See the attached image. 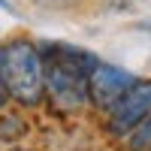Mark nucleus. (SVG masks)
Segmentation results:
<instances>
[{"label":"nucleus","mask_w":151,"mask_h":151,"mask_svg":"<svg viewBox=\"0 0 151 151\" xmlns=\"http://www.w3.org/2000/svg\"><path fill=\"white\" fill-rule=\"evenodd\" d=\"M40 52L45 67L48 100L64 112H76L85 103H91V76L100 60L88 48L64 45V42H45Z\"/></svg>","instance_id":"nucleus-1"},{"label":"nucleus","mask_w":151,"mask_h":151,"mask_svg":"<svg viewBox=\"0 0 151 151\" xmlns=\"http://www.w3.org/2000/svg\"><path fill=\"white\" fill-rule=\"evenodd\" d=\"M0 60H3V79L9 97L18 106H40V100L45 97L42 52L27 40H12L0 45Z\"/></svg>","instance_id":"nucleus-2"},{"label":"nucleus","mask_w":151,"mask_h":151,"mask_svg":"<svg viewBox=\"0 0 151 151\" xmlns=\"http://www.w3.org/2000/svg\"><path fill=\"white\" fill-rule=\"evenodd\" d=\"M148 115H151V82H139L127 97H121L118 103L109 109L106 130L112 136H124V139H127Z\"/></svg>","instance_id":"nucleus-3"},{"label":"nucleus","mask_w":151,"mask_h":151,"mask_svg":"<svg viewBox=\"0 0 151 151\" xmlns=\"http://www.w3.org/2000/svg\"><path fill=\"white\" fill-rule=\"evenodd\" d=\"M136 85H139V79H136L130 70L115 67V64H103V60H100L97 70H94V76H91V103L97 109H106L109 112L121 97H127Z\"/></svg>","instance_id":"nucleus-4"},{"label":"nucleus","mask_w":151,"mask_h":151,"mask_svg":"<svg viewBox=\"0 0 151 151\" xmlns=\"http://www.w3.org/2000/svg\"><path fill=\"white\" fill-rule=\"evenodd\" d=\"M127 145H130V151H148L151 148V115L127 136Z\"/></svg>","instance_id":"nucleus-5"},{"label":"nucleus","mask_w":151,"mask_h":151,"mask_svg":"<svg viewBox=\"0 0 151 151\" xmlns=\"http://www.w3.org/2000/svg\"><path fill=\"white\" fill-rule=\"evenodd\" d=\"M9 100V88H6V79H3V60H0V109L6 106Z\"/></svg>","instance_id":"nucleus-6"},{"label":"nucleus","mask_w":151,"mask_h":151,"mask_svg":"<svg viewBox=\"0 0 151 151\" xmlns=\"http://www.w3.org/2000/svg\"><path fill=\"white\" fill-rule=\"evenodd\" d=\"M0 9H6V12H12V3H9V0H0Z\"/></svg>","instance_id":"nucleus-7"},{"label":"nucleus","mask_w":151,"mask_h":151,"mask_svg":"<svg viewBox=\"0 0 151 151\" xmlns=\"http://www.w3.org/2000/svg\"><path fill=\"white\" fill-rule=\"evenodd\" d=\"M12 151H30V148H12Z\"/></svg>","instance_id":"nucleus-8"}]
</instances>
